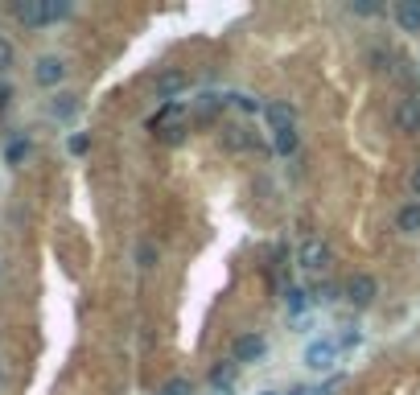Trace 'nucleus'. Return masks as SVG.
<instances>
[{"mask_svg":"<svg viewBox=\"0 0 420 395\" xmlns=\"http://www.w3.org/2000/svg\"><path fill=\"white\" fill-rule=\"evenodd\" d=\"M12 12H16V21L21 25H29V29H45V25H54V21H66L74 8L62 0H21V4H12Z\"/></svg>","mask_w":420,"mask_h":395,"instance_id":"obj_1","label":"nucleus"},{"mask_svg":"<svg viewBox=\"0 0 420 395\" xmlns=\"http://www.w3.org/2000/svg\"><path fill=\"white\" fill-rule=\"evenodd\" d=\"M330 260H334V251H330V243L326 239H305L301 243V251H297V268L301 272H326L330 268Z\"/></svg>","mask_w":420,"mask_h":395,"instance_id":"obj_2","label":"nucleus"},{"mask_svg":"<svg viewBox=\"0 0 420 395\" xmlns=\"http://www.w3.org/2000/svg\"><path fill=\"white\" fill-rule=\"evenodd\" d=\"M338 354H342L338 338H313V342L305 346V367H309V371H334Z\"/></svg>","mask_w":420,"mask_h":395,"instance_id":"obj_3","label":"nucleus"},{"mask_svg":"<svg viewBox=\"0 0 420 395\" xmlns=\"http://www.w3.org/2000/svg\"><path fill=\"white\" fill-rule=\"evenodd\" d=\"M375 297H379V280H375L371 272H355V276L346 280V301H351L355 309H371Z\"/></svg>","mask_w":420,"mask_h":395,"instance_id":"obj_4","label":"nucleus"},{"mask_svg":"<svg viewBox=\"0 0 420 395\" xmlns=\"http://www.w3.org/2000/svg\"><path fill=\"white\" fill-rule=\"evenodd\" d=\"M231 359H235L239 367L268 359V338H264L260 330H252V334H239V338H235V346H231Z\"/></svg>","mask_w":420,"mask_h":395,"instance_id":"obj_5","label":"nucleus"},{"mask_svg":"<svg viewBox=\"0 0 420 395\" xmlns=\"http://www.w3.org/2000/svg\"><path fill=\"white\" fill-rule=\"evenodd\" d=\"M33 78H37V87H58L62 78H66V62L58 58V54H41L37 62H33Z\"/></svg>","mask_w":420,"mask_h":395,"instance_id":"obj_6","label":"nucleus"},{"mask_svg":"<svg viewBox=\"0 0 420 395\" xmlns=\"http://www.w3.org/2000/svg\"><path fill=\"white\" fill-rule=\"evenodd\" d=\"M264 120H268V128H272V132H280V128H293V120H297V107H293V103H285V99H268V103H264Z\"/></svg>","mask_w":420,"mask_h":395,"instance_id":"obj_7","label":"nucleus"},{"mask_svg":"<svg viewBox=\"0 0 420 395\" xmlns=\"http://www.w3.org/2000/svg\"><path fill=\"white\" fill-rule=\"evenodd\" d=\"M190 87V78L181 74V70H165V74H157V99H165V103H177V95Z\"/></svg>","mask_w":420,"mask_h":395,"instance_id":"obj_8","label":"nucleus"},{"mask_svg":"<svg viewBox=\"0 0 420 395\" xmlns=\"http://www.w3.org/2000/svg\"><path fill=\"white\" fill-rule=\"evenodd\" d=\"M396 128L400 132H420V95H408L396 103Z\"/></svg>","mask_w":420,"mask_h":395,"instance_id":"obj_9","label":"nucleus"},{"mask_svg":"<svg viewBox=\"0 0 420 395\" xmlns=\"http://www.w3.org/2000/svg\"><path fill=\"white\" fill-rule=\"evenodd\" d=\"M396 21L404 33H420V0H400L396 4Z\"/></svg>","mask_w":420,"mask_h":395,"instance_id":"obj_10","label":"nucleus"},{"mask_svg":"<svg viewBox=\"0 0 420 395\" xmlns=\"http://www.w3.org/2000/svg\"><path fill=\"white\" fill-rule=\"evenodd\" d=\"M235 379H239V363L235 359L210 367V387H235Z\"/></svg>","mask_w":420,"mask_h":395,"instance_id":"obj_11","label":"nucleus"},{"mask_svg":"<svg viewBox=\"0 0 420 395\" xmlns=\"http://www.w3.org/2000/svg\"><path fill=\"white\" fill-rule=\"evenodd\" d=\"M297 144H301L297 128H280V132H272V153H276V157H293Z\"/></svg>","mask_w":420,"mask_h":395,"instance_id":"obj_12","label":"nucleus"},{"mask_svg":"<svg viewBox=\"0 0 420 395\" xmlns=\"http://www.w3.org/2000/svg\"><path fill=\"white\" fill-rule=\"evenodd\" d=\"M396 227H400V235H420V202H408L396 214Z\"/></svg>","mask_w":420,"mask_h":395,"instance_id":"obj_13","label":"nucleus"},{"mask_svg":"<svg viewBox=\"0 0 420 395\" xmlns=\"http://www.w3.org/2000/svg\"><path fill=\"white\" fill-rule=\"evenodd\" d=\"M49 115H54V120H74V115H78V95H58V99L49 103Z\"/></svg>","mask_w":420,"mask_h":395,"instance_id":"obj_14","label":"nucleus"},{"mask_svg":"<svg viewBox=\"0 0 420 395\" xmlns=\"http://www.w3.org/2000/svg\"><path fill=\"white\" fill-rule=\"evenodd\" d=\"M157 260H161L157 243H153V239H144V243L136 247V268H140V272H153V268H157Z\"/></svg>","mask_w":420,"mask_h":395,"instance_id":"obj_15","label":"nucleus"},{"mask_svg":"<svg viewBox=\"0 0 420 395\" xmlns=\"http://www.w3.org/2000/svg\"><path fill=\"white\" fill-rule=\"evenodd\" d=\"M231 103H235L239 111H247V115H264V99H256V95H247V91H235Z\"/></svg>","mask_w":420,"mask_h":395,"instance_id":"obj_16","label":"nucleus"},{"mask_svg":"<svg viewBox=\"0 0 420 395\" xmlns=\"http://www.w3.org/2000/svg\"><path fill=\"white\" fill-rule=\"evenodd\" d=\"M223 140H227V148H231V153H243L247 144H256V140L247 136V128H223Z\"/></svg>","mask_w":420,"mask_h":395,"instance_id":"obj_17","label":"nucleus"},{"mask_svg":"<svg viewBox=\"0 0 420 395\" xmlns=\"http://www.w3.org/2000/svg\"><path fill=\"white\" fill-rule=\"evenodd\" d=\"M25 157H29V140H25V136H12V140L4 144V161H8V165H21Z\"/></svg>","mask_w":420,"mask_h":395,"instance_id":"obj_18","label":"nucleus"},{"mask_svg":"<svg viewBox=\"0 0 420 395\" xmlns=\"http://www.w3.org/2000/svg\"><path fill=\"white\" fill-rule=\"evenodd\" d=\"M280 297H285L289 313H305V305H309V301H305V293H301L297 284H285V289H280Z\"/></svg>","mask_w":420,"mask_h":395,"instance_id":"obj_19","label":"nucleus"},{"mask_svg":"<svg viewBox=\"0 0 420 395\" xmlns=\"http://www.w3.org/2000/svg\"><path fill=\"white\" fill-rule=\"evenodd\" d=\"M334 301H338V284L322 280V284L313 289V305H334Z\"/></svg>","mask_w":420,"mask_h":395,"instance_id":"obj_20","label":"nucleus"},{"mask_svg":"<svg viewBox=\"0 0 420 395\" xmlns=\"http://www.w3.org/2000/svg\"><path fill=\"white\" fill-rule=\"evenodd\" d=\"M12 62H16V49H12V41H8V37H0V74H4V70H12Z\"/></svg>","mask_w":420,"mask_h":395,"instance_id":"obj_21","label":"nucleus"},{"mask_svg":"<svg viewBox=\"0 0 420 395\" xmlns=\"http://www.w3.org/2000/svg\"><path fill=\"white\" fill-rule=\"evenodd\" d=\"M157 136H161V140H165V144H177V140H181V136H186V128H181V124H169V128H161V132H157Z\"/></svg>","mask_w":420,"mask_h":395,"instance_id":"obj_22","label":"nucleus"},{"mask_svg":"<svg viewBox=\"0 0 420 395\" xmlns=\"http://www.w3.org/2000/svg\"><path fill=\"white\" fill-rule=\"evenodd\" d=\"M87 148H91V136H87V132H74V136H70V153H74V157H82Z\"/></svg>","mask_w":420,"mask_h":395,"instance_id":"obj_23","label":"nucleus"},{"mask_svg":"<svg viewBox=\"0 0 420 395\" xmlns=\"http://www.w3.org/2000/svg\"><path fill=\"white\" fill-rule=\"evenodd\" d=\"M351 12H359V16H375L379 4H375V0H359V4H351Z\"/></svg>","mask_w":420,"mask_h":395,"instance_id":"obj_24","label":"nucleus"},{"mask_svg":"<svg viewBox=\"0 0 420 395\" xmlns=\"http://www.w3.org/2000/svg\"><path fill=\"white\" fill-rule=\"evenodd\" d=\"M161 395H190V383H186V379H173V383H165Z\"/></svg>","mask_w":420,"mask_h":395,"instance_id":"obj_25","label":"nucleus"},{"mask_svg":"<svg viewBox=\"0 0 420 395\" xmlns=\"http://www.w3.org/2000/svg\"><path fill=\"white\" fill-rule=\"evenodd\" d=\"M8 103H12V82H4V78H0V111H4Z\"/></svg>","mask_w":420,"mask_h":395,"instance_id":"obj_26","label":"nucleus"},{"mask_svg":"<svg viewBox=\"0 0 420 395\" xmlns=\"http://www.w3.org/2000/svg\"><path fill=\"white\" fill-rule=\"evenodd\" d=\"M412 190H417V194H420V169H417V173H412Z\"/></svg>","mask_w":420,"mask_h":395,"instance_id":"obj_27","label":"nucleus"},{"mask_svg":"<svg viewBox=\"0 0 420 395\" xmlns=\"http://www.w3.org/2000/svg\"><path fill=\"white\" fill-rule=\"evenodd\" d=\"M210 395H231V387H214Z\"/></svg>","mask_w":420,"mask_h":395,"instance_id":"obj_28","label":"nucleus"},{"mask_svg":"<svg viewBox=\"0 0 420 395\" xmlns=\"http://www.w3.org/2000/svg\"><path fill=\"white\" fill-rule=\"evenodd\" d=\"M260 395H289V392H260Z\"/></svg>","mask_w":420,"mask_h":395,"instance_id":"obj_29","label":"nucleus"}]
</instances>
